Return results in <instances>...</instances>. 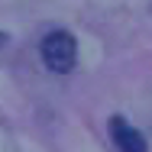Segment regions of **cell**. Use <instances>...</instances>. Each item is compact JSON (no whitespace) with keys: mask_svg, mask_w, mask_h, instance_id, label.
I'll return each instance as SVG.
<instances>
[{"mask_svg":"<svg viewBox=\"0 0 152 152\" xmlns=\"http://www.w3.org/2000/svg\"><path fill=\"white\" fill-rule=\"evenodd\" d=\"M39 52H42V61H45L49 71H55V75H68V71L75 68V61H78V42H75L71 32L55 29V32H49V36L42 39Z\"/></svg>","mask_w":152,"mask_h":152,"instance_id":"6da1fadb","label":"cell"},{"mask_svg":"<svg viewBox=\"0 0 152 152\" xmlns=\"http://www.w3.org/2000/svg\"><path fill=\"white\" fill-rule=\"evenodd\" d=\"M3 42H7V32H0V45H3Z\"/></svg>","mask_w":152,"mask_h":152,"instance_id":"3957f363","label":"cell"},{"mask_svg":"<svg viewBox=\"0 0 152 152\" xmlns=\"http://www.w3.org/2000/svg\"><path fill=\"white\" fill-rule=\"evenodd\" d=\"M110 136H113V146L120 152H149L146 136H142L139 129H133L123 117H113V120H110Z\"/></svg>","mask_w":152,"mask_h":152,"instance_id":"7a4b0ae2","label":"cell"}]
</instances>
